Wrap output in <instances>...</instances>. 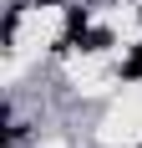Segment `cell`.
<instances>
[{
    "label": "cell",
    "instance_id": "1",
    "mask_svg": "<svg viewBox=\"0 0 142 148\" xmlns=\"http://www.w3.org/2000/svg\"><path fill=\"white\" fill-rule=\"evenodd\" d=\"M122 77H132V82H137V77H142V46H137V51H132V56H127V66H122Z\"/></svg>",
    "mask_w": 142,
    "mask_h": 148
},
{
    "label": "cell",
    "instance_id": "2",
    "mask_svg": "<svg viewBox=\"0 0 142 148\" xmlns=\"http://www.w3.org/2000/svg\"><path fill=\"white\" fill-rule=\"evenodd\" d=\"M107 41H112L107 31H91V36H81V46H86V51H101V46H107Z\"/></svg>",
    "mask_w": 142,
    "mask_h": 148
}]
</instances>
